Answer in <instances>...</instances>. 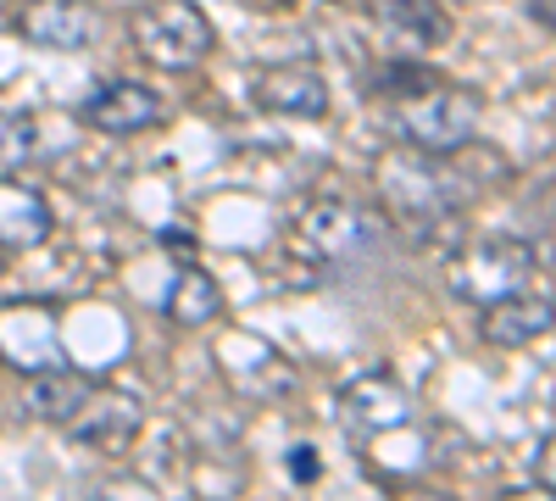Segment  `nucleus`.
<instances>
[{
    "instance_id": "1",
    "label": "nucleus",
    "mask_w": 556,
    "mask_h": 501,
    "mask_svg": "<svg viewBox=\"0 0 556 501\" xmlns=\"http://www.w3.org/2000/svg\"><path fill=\"white\" fill-rule=\"evenodd\" d=\"M379 89L390 96V128L412 151L456 156L473 146L479 117H484L479 89L445 84V78H434V67H406V62H390Z\"/></svg>"
},
{
    "instance_id": "2",
    "label": "nucleus",
    "mask_w": 556,
    "mask_h": 501,
    "mask_svg": "<svg viewBox=\"0 0 556 501\" xmlns=\"http://www.w3.org/2000/svg\"><path fill=\"white\" fill-rule=\"evenodd\" d=\"M379 196L412 223H440L473 201V178L462 173V162L412 151V156H384L379 162Z\"/></svg>"
},
{
    "instance_id": "3",
    "label": "nucleus",
    "mask_w": 556,
    "mask_h": 501,
    "mask_svg": "<svg viewBox=\"0 0 556 501\" xmlns=\"http://www.w3.org/2000/svg\"><path fill=\"white\" fill-rule=\"evenodd\" d=\"M128 39L134 51L151 67L167 73H190L212 57V17L195 7V0H139L128 12Z\"/></svg>"
},
{
    "instance_id": "4",
    "label": "nucleus",
    "mask_w": 556,
    "mask_h": 501,
    "mask_svg": "<svg viewBox=\"0 0 556 501\" xmlns=\"http://www.w3.org/2000/svg\"><path fill=\"white\" fill-rule=\"evenodd\" d=\"M540 273V256L529 240H513V235H490V240H473L462 246L451 262H445V285L456 301H473V306H495L506 296H518L534 285Z\"/></svg>"
},
{
    "instance_id": "5",
    "label": "nucleus",
    "mask_w": 556,
    "mask_h": 501,
    "mask_svg": "<svg viewBox=\"0 0 556 501\" xmlns=\"http://www.w3.org/2000/svg\"><path fill=\"white\" fill-rule=\"evenodd\" d=\"M295 251L312 262H367L384 251V217L374 206H351V201H317L295 217L290 229Z\"/></svg>"
},
{
    "instance_id": "6",
    "label": "nucleus",
    "mask_w": 556,
    "mask_h": 501,
    "mask_svg": "<svg viewBox=\"0 0 556 501\" xmlns=\"http://www.w3.org/2000/svg\"><path fill=\"white\" fill-rule=\"evenodd\" d=\"M412 385L390 368H367L356 379H345L340 390V418L356 440H379V435H395L412 424Z\"/></svg>"
},
{
    "instance_id": "7",
    "label": "nucleus",
    "mask_w": 556,
    "mask_h": 501,
    "mask_svg": "<svg viewBox=\"0 0 556 501\" xmlns=\"http://www.w3.org/2000/svg\"><path fill=\"white\" fill-rule=\"evenodd\" d=\"M139 424H146V401H139L134 390H123V385H101V379L89 385L84 406L67 418L73 440L96 446V451H123V446H134Z\"/></svg>"
},
{
    "instance_id": "8",
    "label": "nucleus",
    "mask_w": 556,
    "mask_h": 501,
    "mask_svg": "<svg viewBox=\"0 0 556 501\" xmlns=\"http://www.w3.org/2000/svg\"><path fill=\"white\" fill-rule=\"evenodd\" d=\"M106 17L96 0H28L23 17H17V34L39 51H89L101 39Z\"/></svg>"
},
{
    "instance_id": "9",
    "label": "nucleus",
    "mask_w": 556,
    "mask_h": 501,
    "mask_svg": "<svg viewBox=\"0 0 556 501\" xmlns=\"http://www.w3.org/2000/svg\"><path fill=\"white\" fill-rule=\"evenodd\" d=\"M167 117V101L156 96L151 84H134V78H106L89 89L84 101V123L112 134V140H128V134H151Z\"/></svg>"
},
{
    "instance_id": "10",
    "label": "nucleus",
    "mask_w": 556,
    "mask_h": 501,
    "mask_svg": "<svg viewBox=\"0 0 556 501\" xmlns=\"http://www.w3.org/2000/svg\"><path fill=\"white\" fill-rule=\"evenodd\" d=\"M374 28L384 34L390 51L429 57L451 39V12L440 0H374Z\"/></svg>"
},
{
    "instance_id": "11",
    "label": "nucleus",
    "mask_w": 556,
    "mask_h": 501,
    "mask_svg": "<svg viewBox=\"0 0 556 501\" xmlns=\"http://www.w3.org/2000/svg\"><path fill=\"white\" fill-rule=\"evenodd\" d=\"M251 96L273 117H323L329 112V78L317 73V62H278L251 84Z\"/></svg>"
},
{
    "instance_id": "12",
    "label": "nucleus",
    "mask_w": 556,
    "mask_h": 501,
    "mask_svg": "<svg viewBox=\"0 0 556 501\" xmlns=\"http://www.w3.org/2000/svg\"><path fill=\"white\" fill-rule=\"evenodd\" d=\"M56 229V212L45 190L23 185V178H0V251H34Z\"/></svg>"
},
{
    "instance_id": "13",
    "label": "nucleus",
    "mask_w": 556,
    "mask_h": 501,
    "mask_svg": "<svg viewBox=\"0 0 556 501\" xmlns=\"http://www.w3.org/2000/svg\"><path fill=\"white\" fill-rule=\"evenodd\" d=\"M545 335H551V296L518 290V296L484 306V340L501 346V351H523V346H534Z\"/></svg>"
},
{
    "instance_id": "14",
    "label": "nucleus",
    "mask_w": 556,
    "mask_h": 501,
    "mask_svg": "<svg viewBox=\"0 0 556 501\" xmlns=\"http://www.w3.org/2000/svg\"><path fill=\"white\" fill-rule=\"evenodd\" d=\"M89 385H96L89 374H78V368H67V362H56V368H34V374H28L23 401H28V413H34V418L62 424V429H67V418L84 406Z\"/></svg>"
},
{
    "instance_id": "15",
    "label": "nucleus",
    "mask_w": 556,
    "mask_h": 501,
    "mask_svg": "<svg viewBox=\"0 0 556 501\" xmlns=\"http://www.w3.org/2000/svg\"><path fill=\"white\" fill-rule=\"evenodd\" d=\"M167 317L178 329H206L212 317L223 312V285L212 279L206 267H195V262H184L178 273H173V285H167Z\"/></svg>"
},
{
    "instance_id": "16",
    "label": "nucleus",
    "mask_w": 556,
    "mask_h": 501,
    "mask_svg": "<svg viewBox=\"0 0 556 501\" xmlns=\"http://www.w3.org/2000/svg\"><path fill=\"white\" fill-rule=\"evenodd\" d=\"M39 146H45V134L34 128V117H23V112H0V167H23V162H34Z\"/></svg>"
},
{
    "instance_id": "17",
    "label": "nucleus",
    "mask_w": 556,
    "mask_h": 501,
    "mask_svg": "<svg viewBox=\"0 0 556 501\" xmlns=\"http://www.w3.org/2000/svg\"><path fill=\"white\" fill-rule=\"evenodd\" d=\"M89 501H167V496L156 485H146V479L123 474V479H101L96 490H89Z\"/></svg>"
},
{
    "instance_id": "18",
    "label": "nucleus",
    "mask_w": 556,
    "mask_h": 501,
    "mask_svg": "<svg viewBox=\"0 0 556 501\" xmlns=\"http://www.w3.org/2000/svg\"><path fill=\"white\" fill-rule=\"evenodd\" d=\"M290 474L306 485V479H317V451H306V446H295L290 451Z\"/></svg>"
},
{
    "instance_id": "19",
    "label": "nucleus",
    "mask_w": 556,
    "mask_h": 501,
    "mask_svg": "<svg viewBox=\"0 0 556 501\" xmlns=\"http://www.w3.org/2000/svg\"><path fill=\"white\" fill-rule=\"evenodd\" d=\"M506 501H551V490H534V485H529V490H513Z\"/></svg>"
},
{
    "instance_id": "20",
    "label": "nucleus",
    "mask_w": 556,
    "mask_h": 501,
    "mask_svg": "<svg viewBox=\"0 0 556 501\" xmlns=\"http://www.w3.org/2000/svg\"><path fill=\"white\" fill-rule=\"evenodd\" d=\"M412 501H451V496H434V490H424V496H412Z\"/></svg>"
}]
</instances>
